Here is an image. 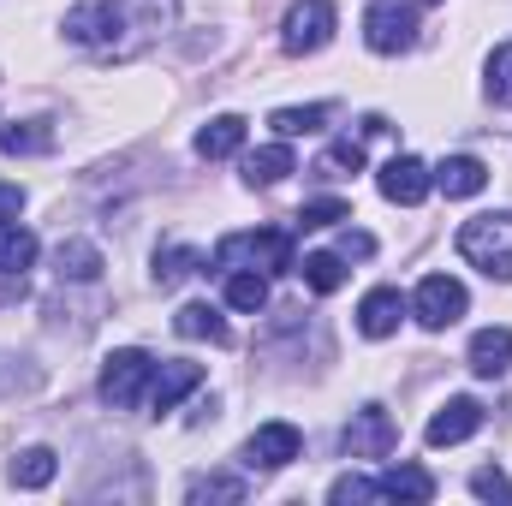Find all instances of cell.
Returning a JSON list of instances; mask_svg holds the SVG:
<instances>
[{
    "label": "cell",
    "instance_id": "8fae6325",
    "mask_svg": "<svg viewBox=\"0 0 512 506\" xmlns=\"http://www.w3.org/2000/svg\"><path fill=\"white\" fill-rule=\"evenodd\" d=\"M298 453H304V435L292 423H262L251 441H245V465L251 471H286Z\"/></svg>",
    "mask_w": 512,
    "mask_h": 506
},
{
    "label": "cell",
    "instance_id": "f546056e",
    "mask_svg": "<svg viewBox=\"0 0 512 506\" xmlns=\"http://www.w3.org/2000/svg\"><path fill=\"white\" fill-rule=\"evenodd\" d=\"M340 221H352V203L346 197H316V203H304L298 215H292V227H340Z\"/></svg>",
    "mask_w": 512,
    "mask_h": 506
},
{
    "label": "cell",
    "instance_id": "7402d4cb",
    "mask_svg": "<svg viewBox=\"0 0 512 506\" xmlns=\"http://www.w3.org/2000/svg\"><path fill=\"white\" fill-rule=\"evenodd\" d=\"M203 268V251H191V245H161L155 251V268H149V280L161 286V292H173L179 280H191Z\"/></svg>",
    "mask_w": 512,
    "mask_h": 506
},
{
    "label": "cell",
    "instance_id": "e0dca14e",
    "mask_svg": "<svg viewBox=\"0 0 512 506\" xmlns=\"http://www.w3.org/2000/svg\"><path fill=\"white\" fill-rule=\"evenodd\" d=\"M102 251L90 245V239H60V251H54V274L60 280H72V286H90V280H102Z\"/></svg>",
    "mask_w": 512,
    "mask_h": 506
},
{
    "label": "cell",
    "instance_id": "3957f363",
    "mask_svg": "<svg viewBox=\"0 0 512 506\" xmlns=\"http://www.w3.org/2000/svg\"><path fill=\"white\" fill-rule=\"evenodd\" d=\"M459 256L483 268L489 280H512V215H471L459 227Z\"/></svg>",
    "mask_w": 512,
    "mask_h": 506
},
{
    "label": "cell",
    "instance_id": "603a6c76",
    "mask_svg": "<svg viewBox=\"0 0 512 506\" xmlns=\"http://www.w3.org/2000/svg\"><path fill=\"white\" fill-rule=\"evenodd\" d=\"M0 149L6 155H48L54 149V126L48 120H6L0 126Z\"/></svg>",
    "mask_w": 512,
    "mask_h": 506
},
{
    "label": "cell",
    "instance_id": "2e32d148",
    "mask_svg": "<svg viewBox=\"0 0 512 506\" xmlns=\"http://www.w3.org/2000/svg\"><path fill=\"white\" fill-rule=\"evenodd\" d=\"M173 334H179V340H209V346H233V328H227V316H221L215 304H185V310L173 316Z\"/></svg>",
    "mask_w": 512,
    "mask_h": 506
},
{
    "label": "cell",
    "instance_id": "5b68a950",
    "mask_svg": "<svg viewBox=\"0 0 512 506\" xmlns=\"http://www.w3.org/2000/svg\"><path fill=\"white\" fill-rule=\"evenodd\" d=\"M465 310H471V292H465V280H453V274H423V286L411 292V316H417L429 334L453 328Z\"/></svg>",
    "mask_w": 512,
    "mask_h": 506
},
{
    "label": "cell",
    "instance_id": "83f0119b",
    "mask_svg": "<svg viewBox=\"0 0 512 506\" xmlns=\"http://www.w3.org/2000/svg\"><path fill=\"white\" fill-rule=\"evenodd\" d=\"M227 304H233V310H245V316H256V310L268 304V274L233 268V274H227Z\"/></svg>",
    "mask_w": 512,
    "mask_h": 506
},
{
    "label": "cell",
    "instance_id": "ffe728a7",
    "mask_svg": "<svg viewBox=\"0 0 512 506\" xmlns=\"http://www.w3.org/2000/svg\"><path fill=\"white\" fill-rule=\"evenodd\" d=\"M286 173H298V155H292L286 143H268V149L245 155V185H251V191H268V185H280Z\"/></svg>",
    "mask_w": 512,
    "mask_h": 506
},
{
    "label": "cell",
    "instance_id": "4dcf8cb0",
    "mask_svg": "<svg viewBox=\"0 0 512 506\" xmlns=\"http://www.w3.org/2000/svg\"><path fill=\"white\" fill-rule=\"evenodd\" d=\"M185 495H191V501H245L251 489H245V477H197Z\"/></svg>",
    "mask_w": 512,
    "mask_h": 506
},
{
    "label": "cell",
    "instance_id": "d590c367",
    "mask_svg": "<svg viewBox=\"0 0 512 506\" xmlns=\"http://www.w3.org/2000/svg\"><path fill=\"white\" fill-rule=\"evenodd\" d=\"M429 6H435V0H429Z\"/></svg>",
    "mask_w": 512,
    "mask_h": 506
},
{
    "label": "cell",
    "instance_id": "44dd1931",
    "mask_svg": "<svg viewBox=\"0 0 512 506\" xmlns=\"http://www.w3.org/2000/svg\"><path fill=\"white\" fill-rule=\"evenodd\" d=\"M429 495H435V477L417 465H393L376 477V501H429Z\"/></svg>",
    "mask_w": 512,
    "mask_h": 506
},
{
    "label": "cell",
    "instance_id": "9c48e42d",
    "mask_svg": "<svg viewBox=\"0 0 512 506\" xmlns=\"http://www.w3.org/2000/svg\"><path fill=\"white\" fill-rule=\"evenodd\" d=\"M197 387H203V364H191V358H167V364H155V376H149L143 411H149V417H167V411H179V399L197 393Z\"/></svg>",
    "mask_w": 512,
    "mask_h": 506
},
{
    "label": "cell",
    "instance_id": "277c9868",
    "mask_svg": "<svg viewBox=\"0 0 512 506\" xmlns=\"http://www.w3.org/2000/svg\"><path fill=\"white\" fill-rule=\"evenodd\" d=\"M149 376H155V358H149V352H137V346H120V352H108L96 393H102V405H108V411H143Z\"/></svg>",
    "mask_w": 512,
    "mask_h": 506
},
{
    "label": "cell",
    "instance_id": "d4e9b609",
    "mask_svg": "<svg viewBox=\"0 0 512 506\" xmlns=\"http://www.w3.org/2000/svg\"><path fill=\"white\" fill-rule=\"evenodd\" d=\"M298 274H304V286H310V292H322V298H328V292H340V286H346V256H340V251H316V256H304V262H298Z\"/></svg>",
    "mask_w": 512,
    "mask_h": 506
},
{
    "label": "cell",
    "instance_id": "f1b7e54d",
    "mask_svg": "<svg viewBox=\"0 0 512 506\" xmlns=\"http://www.w3.org/2000/svg\"><path fill=\"white\" fill-rule=\"evenodd\" d=\"M483 96H489L495 108H512V42H501V48L489 54V78H483Z\"/></svg>",
    "mask_w": 512,
    "mask_h": 506
},
{
    "label": "cell",
    "instance_id": "5bb4252c",
    "mask_svg": "<svg viewBox=\"0 0 512 506\" xmlns=\"http://www.w3.org/2000/svg\"><path fill=\"white\" fill-rule=\"evenodd\" d=\"M465 364H471L483 381H501L512 370V328H477V334H471Z\"/></svg>",
    "mask_w": 512,
    "mask_h": 506
},
{
    "label": "cell",
    "instance_id": "8992f818",
    "mask_svg": "<svg viewBox=\"0 0 512 506\" xmlns=\"http://www.w3.org/2000/svg\"><path fill=\"white\" fill-rule=\"evenodd\" d=\"M334 24H340L334 0H298V6L280 18V48H286V54H322V48L334 42Z\"/></svg>",
    "mask_w": 512,
    "mask_h": 506
},
{
    "label": "cell",
    "instance_id": "4fadbf2b",
    "mask_svg": "<svg viewBox=\"0 0 512 506\" xmlns=\"http://www.w3.org/2000/svg\"><path fill=\"white\" fill-rule=\"evenodd\" d=\"M405 310H411V298H399V286H376V292H364V304H358V334H364V340H387V334H399Z\"/></svg>",
    "mask_w": 512,
    "mask_h": 506
},
{
    "label": "cell",
    "instance_id": "484cf974",
    "mask_svg": "<svg viewBox=\"0 0 512 506\" xmlns=\"http://www.w3.org/2000/svg\"><path fill=\"white\" fill-rule=\"evenodd\" d=\"M310 173H316V179H352V173H364V143H358V137L328 143V149H322V161H316Z\"/></svg>",
    "mask_w": 512,
    "mask_h": 506
},
{
    "label": "cell",
    "instance_id": "d6a6232c",
    "mask_svg": "<svg viewBox=\"0 0 512 506\" xmlns=\"http://www.w3.org/2000/svg\"><path fill=\"white\" fill-rule=\"evenodd\" d=\"M328 501H334V506H352V501H376V477H340V483L328 489Z\"/></svg>",
    "mask_w": 512,
    "mask_h": 506
},
{
    "label": "cell",
    "instance_id": "4316f807",
    "mask_svg": "<svg viewBox=\"0 0 512 506\" xmlns=\"http://www.w3.org/2000/svg\"><path fill=\"white\" fill-rule=\"evenodd\" d=\"M328 120H334L328 102H310V108H274V114H268V126L280 131V137H310V131H322Z\"/></svg>",
    "mask_w": 512,
    "mask_h": 506
},
{
    "label": "cell",
    "instance_id": "ba28073f",
    "mask_svg": "<svg viewBox=\"0 0 512 506\" xmlns=\"http://www.w3.org/2000/svg\"><path fill=\"white\" fill-rule=\"evenodd\" d=\"M399 447V423H393V411L387 405H358L352 411V423H346V459H387Z\"/></svg>",
    "mask_w": 512,
    "mask_h": 506
},
{
    "label": "cell",
    "instance_id": "836d02e7",
    "mask_svg": "<svg viewBox=\"0 0 512 506\" xmlns=\"http://www.w3.org/2000/svg\"><path fill=\"white\" fill-rule=\"evenodd\" d=\"M340 256H376V239H370V233H352V227H346V233H340Z\"/></svg>",
    "mask_w": 512,
    "mask_h": 506
},
{
    "label": "cell",
    "instance_id": "9a60e30c",
    "mask_svg": "<svg viewBox=\"0 0 512 506\" xmlns=\"http://www.w3.org/2000/svg\"><path fill=\"white\" fill-rule=\"evenodd\" d=\"M435 173V191L441 197H477L483 185H489V167L477 161V155H447L441 167H429Z\"/></svg>",
    "mask_w": 512,
    "mask_h": 506
},
{
    "label": "cell",
    "instance_id": "30bf717a",
    "mask_svg": "<svg viewBox=\"0 0 512 506\" xmlns=\"http://www.w3.org/2000/svg\"><path fill=\"white\" fill-rule=\"evenodd\" d=\"M376 185H382L387 203H399V209H417V203L435 191V173H429L417 155H393L382 173H376Z\"/></svg>",
    "mask_w": 512,
    "mask_h": 506
},
{
    "label": "cell",
    "instance_id": "ac0fdd59",
    "mask_svg": "<svg viewBox=\"0 0 512 506\" xmlns=\"http://www.w3.org/2000/svg\"><path fill=\"white\" fill-rule=\"evenodd\" d=\"M203 161H227V155H239L245 149V120L239 114H215L209 126L197 131V143H191Z\"/></svg>",
    "mask_w": 512,
    "mask_h": 506
},
{
    "label": "cell",
    "instance_id": "6da1fadb",
    "mask_svg": "<svg viewBox=\"0 0 512 506\" xmlns=\"http://www.w3.org/2000/svg\"><path fill=\"white\" fill-rule=\"evenodd\" d=\"M173 24H179V0H78L60 30L96 60H137Z\"/></svg>",
    "mask_w": 512,
    "mask_h": 506
},
{
    "label": "cell",
    "instance_id": "7c38bea8",
    "mask_svg": "<svg viewBox=\"0 0 512 506\" xmlns=\"http://www.w3.org/2000/svg\"><path fill=\"white\" fill-rule=\"evenodd\" d=\"M477 429H483V405L459 393V399H447V405H441V411L429 417L423 441H429V447H459V441H471Z\"/></svg>",
    "mask_w": 512,
    "mask_h": 506
},
{
    "label": "cell",
    "instance_id": "7a4b0ae2",
    "mask_svg": "<svg viewBox=\"0 0 512 506\" xmlns=\"http://www.w3.org/2000/svg\"><path fill=\"white\" fill-rule=\"evenodd\" d=\"M209 262H215L221 274H233V268H251V274H292V268H298V262H292V233H280V227L227 233Z\"/></svg>",
    "mask_w": 512,
    "mask_h": 506
},
{
    "label": "cell",
    "instance_id": "e575fe53",
    "mask_svg": "<svg viewBox=\"0 0 512 506\" xmlns=\"http://www.w3.org/2000/svg\"><path fill=\"white\" fill-rule=\"evenodd\" d=\"M18 209H24V191L18 185H0V221H18Z\"/></svg>",
    "mask_w": 512,
    "mask_h": 506
},
{
    "label": "cell",
    "instance_id": "1f68e13d",
    "mask_svg": "<svg viewBox=\"0 0 512 506\" xmlns=\"http://www.w3.org/2000/svg\"><path fill=\"white\" fill-rule=\"evenodd\" d=\"M471 495H483V501H512V477L501 465H483V471L471 477Z\"/></svg>",
    "mask_w": 512,
    "mask_h": 506
},
{
    "label": "cell",
    "instance_id": "cb8c5ba5",
    "mask_svg": "<svg viewBox=\"0 0 512 506\" xmlns=\"http://www.w3.org/2000/svg\"><path fill=\"white\" fill-rule=\"evenodd\" d=\"M36 233L30 227H18V221H0V274H24L30 262H36Z\"/></svg>",
    "mask_w": 512,
    "mask_h": 506
},
{
    "label": "cell",
    "instance_id": "d6986e66",
    "mask_svg": "<svg viewBox=\"0 0 512 506\" xmlns=\"http://www.w3.org/2000/svg\"><path fill=\"white\" fill-rule=\"evenodd\" d=\"M54 471H60V453H54V447H24V453L6 465V483H12V489H48Z\"/></svg>",
    "mask_w": 512,
    "mask_h": 506
},
{
    "label": "cell",
    "instance_id": "52a82bcc",
    "mask_svg": "<svg viewBox=\"0 0 512 506\" xmlns=\"http://www.w3.org/2000/svg\"><path fill=\"white\" fill-rule=\"evenodd\" d=\"M364 42L376 54H405L417 48V6L411 0H370L364 6Z\"/></svg>",
    "mask_w": 512,
    "mask_h": 506
}]
</instances>
